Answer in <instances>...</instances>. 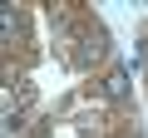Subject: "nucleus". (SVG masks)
<instances>
[{"label": "nucleus", "instance_id": "obj_1", "mask_svg": "<svg viewBox=\"0 0 148 138\" xmlns=\"http://www.w3.org/2000/svg\"><path fill=\"white\" fill-rule=\"evenodd\" d=\"M94 59H104V30L79 35V49H74V64H94Z\"/></svg>", "mask_w": 148, "mask_h": 138}, {"label": "nucleus", "instance_id": "obj_2", "mask_svg": "<svg viewBox=\"0 0 148 138\" xmlns=\"http://www.w3.org/2000/svg\"><path fill=\"white\" fill-rule=\"evenodd\" d=\"M104 89H109V99H123V94H128V69H114Z\"/></svg>", "mask_w": 148, "mask_h": 138}]
</instances>
